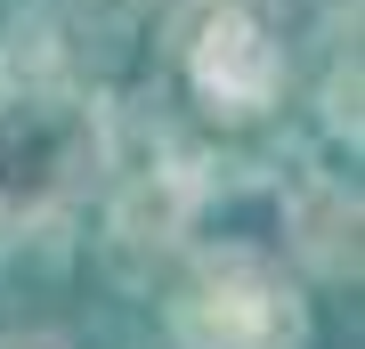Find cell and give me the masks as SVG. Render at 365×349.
<instances>
[{"label": "cell", "mask_w": 365, "mask_h": 349, "mask_svg": "<svg viewBox=\"0 0 365 349\" xmlns=\"http://www.w3.org/2000/svg\"><path fill=\"white\" fill-rule=\"evenodd\" d=\"M114 171V106L90 81L33 74L0 90V244L49 236Z\"/></svg>", "instance_id": "obj_1"}, {"label": "cell", "mask_w": 365, "mask_h": 349, "mask_svg": "<svg viewBox=\"0 0 365 349\" xmlns=\"http://www.w3.org/2000/svg\"><path fill=\"white\" fill-rule=\"evenodd\" d=\"M300 244V211L268 163H203L179 203V252L203 276H284Z\"/></svg>", "instance_id": "obj_2"}, {"label": "cell", "mask_w": 365, "mask_h": 349, "mask_svg": "<svg viewBox=\"0 0 365 349\" xmlns=\"http://www.w3.org/2000/svg\"><path fill=\"white\" fill-rule=\"evenodd\" d=\"M163 349H300L292 276H203L163 325Z\"/></svg>", "instance_id": "obj_3"}, {"label": "cell", "mask_w": 365, "mask_h": 349, "mask_svg": "<svg viewBox=\"0 0 365 349\" xmlns=\"http://www.w3.org/2000/svg\"><path fill=\"white\" fill-rule=\"evenodd\" d=\"M0 349H66L57 333H0Z\"/></svg>", "instance_id": "obj_4"}]
</instances>
